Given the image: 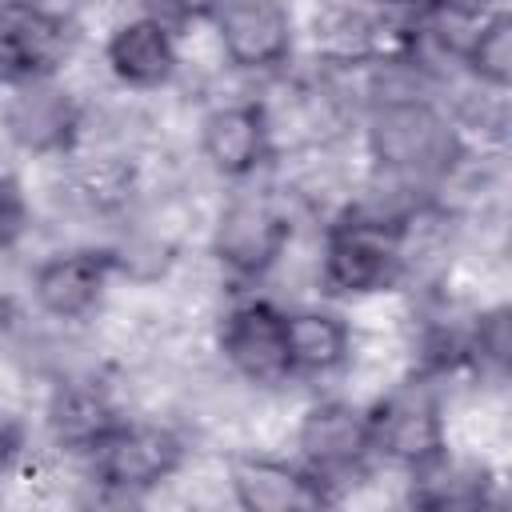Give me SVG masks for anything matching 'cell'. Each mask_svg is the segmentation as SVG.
<instances>
[{
	"label": "cell",
	"mask_w": 512,
	"mask_h": 512,
	"mask_svg": "<svg viewBox=\"0 0 512 512\" xmlns=\"http://www.w3.org/2000/svg\"><path fill=\"white\" fill-rule=\"evenodd\" d=\"M404 276V224L376 208H344L324 228L320 292L328 300H368Z\"/></svg>",
	"instance_id": "obj_1"
},
{
	"label": "cell",
	"mask_w": 512,
	"mask_h": 512,
	"mask_svg": "<svg viewBox=\"0 0 512 512\" xmlns=\"http://www.w3.org/2000/svg\"><path fill=\"white\" fill-rule=\"evenodd\" d=\"M472 360L476 364H492V368H504L508 360V312L496 308L488 316H480L476 332H472V344H468Z\"/></svg>",
	"instance_id": "obj_20"
},
{
	"label": "cell",
	"mask_w": 512,
	"mask_h": 512,
	"mask_svg": "<svg viewBox=\"0 0 512 512\" xmlns=\"http://www.w3.org/2000/svg\"><path fill=\"white\" fill-rule=\"evenodd\" d=\"M364 144L384 176L408 184L444 180L464 156V140L456 124L436 104L416 96H396L376 104L364 128Z\"/></svg>",
	"instance_id": "obj_2"
},
{
	"label": "cell",
	"mask_w": 512,
	"mask_h": 512,
	"mask_svg": "<svg viewBox=\"0 0 512 512\" xmlns=\"http://www.w3.org/2000/svg\"><path fill=\"white\" fill-rule=\"evenodd\" d=\"M408 476H412V504L420 508H476L488 504V488H492L484 468H464L448 460V452Z\"/></svg>",
	"instance_id": "obj_18"
},
{
	"label": "cell",
	"mask_w": 512,
	"mask_h": 512,
	"mask_svg": "<svg viewBox=\"0 0 512 512\" xmlns=\"http://www.w3.org/2000/svg\"><path fill=\"white\" fill-rule=\"evenodd\" d=\"M228 484L232 500L248 512H312L336 504V492L320 476H312L296 456H240L228 468Z\"/></svg>",
	"instance_id": "obj_12"
},
{
	"label": "cell",
	"mask_w": 512,
	"mask_h": 512,
	"mask_svg": "<svg viewBox=\"0 0 512 512\" xmlns=\"http://www.w3.org/2000/svg\"><path fill=\"white\" fill-rule=\"evenodd\" d=\"M72 48V20L52 4L0 0V88L60 76Z\"/></svg>",
	"instance_id": "obj_5"
},
{
	"label": "cell",
	"mask_w": 512,
	"mask_h": 512,
	"mask_svg": "<svg viewBox=\"0 0 512 512\" xmlns=\"http://www.w3.org/2000/svg\"><path fill=\"white\" fill-rule=\"evenodd\" d=\"M104 64H108V72L124 88H132V92H156L180 68L176 36L152 12L132 16V20H124V24H116L108 32V40H104Z\"/></svg>",
	"instance_id": "obj_14"
},
{
	"label": "cell",
	"mask_w": 512,
	"mask_h": 512,
	"mask_svg": "<svg viewBox=\"0 0 512 512\" xmlns=\"http://www.w3.org/2000/svg\"><path fill=\"white\" fill-rule=\"evenodd\" d=\"M0 128H4L8 144L28 156H68L80 144L84 108L56 76L32 80V84H12V88H4Z\"/></svg>",
	"instance_id": "obj_7"
},
{
	"label": "cell",
	"mask_w": 512,
	"mask_h": 512,
	"mask_svg": "<svg viewBox=\"0 0 512 512\" xmlns=\"http://www.w3.org/2000/svg\"><path fill=\"white\" fill-rule=\"evenodd\" d=\"M224 0H152V16H160L168 28L176 24H212Z\"/></svg>",
	"instance_id": "obj_21"
},
{
	"label": "cell",
	"mask_w": 512,
	"mask_h": 512,
	"mask_svg": "<svg viewBox=\"0 0 512 512\" xmlns=\"http://www.w3.org/2000/svg\"><path fill=\"white\" fill-rule=\"evenodd\" d=\"M288 240H292V224L272 200L236 196L228 200V208L212 228V256L232 280L256 284L284 256Z\"/></svg>",
	"instance_id": "obj_9"
},
{
	"label": "cell",
	"mask_w": 512,
	"mask_h": 512,
	"mask_svg": "<svg viewBox=\"0 0 512 512\" xmlns=\"http://www.w3.org/2000/svg\"><path fill=\"white\" fill-rule=\"evenodd\" d=\"M212 28L224 60L240 72H272L296 44V20L284 0H224Z\"/></svg>",
	"instance_id": "obj_11"
},
{
	"label": "cell",
	"mask_w": 512,
	"mask_h": 512,
	"mask_svg": "<svg viewBox=\"0 0 512 512\" xmlns=\"http://www.w3.org/2000/svg\"><path fill=\"white\" fill-rule=\"evenodd\" d=\"M216 348L224 364L256 388H280L296 380L288 352V308L264 296H244L220 316Z\"/></svg>",
	"instance_id": "obj_4"
},
{
	"label": "cell",
	"mask_w": 512,
	"mask_h": 512,
	"mask_svg": "<svg viewBox=\"0 0 512 512\" xmlns=\"http://www.w3.org/2000/svg\"><path fill=\"white\" fill-rule=\"evenodd\" d=\"M120 268L124 260L116 248L84 244L68 252H48L32 268V300L52 320H84L88 312L100 308Z\"/></svg>",
	"instance_id": "obj_10"
},
{
	"label": "cell",
	"mask_w": 512,
	"mask_h": 512,
	"mask_svg": "<svg viewBox=\"0 0 512 512\" xmlns=\"http://www.w3.org/2000/svg\"><path fill=\"white\" fill-rule=\"evenodd\" d=\"M20 452H24V424H20V416L0 408V472L12 468Z\"/></svg>",
	"instance_id": "obj_22"
},
{
	"label": "cell",
	"mask_w": 512,
	"mask_h": 512,
	"mask_svg": "<svg viewBox=\"0 0 512 512\" xmlns=\"http://www.w3.org/2000/svg\"><path fill=\"white\" fill-rule=\"evenodd\" d=\"M296 460L312 476H320L332 492L336 484L360 476L376 460L368 436V408L348 400L312 404L296 424Z\"/></svg>",
	"instance_id": "obj_8"
},
{
	"label": "cell",
	"mask_w": 512,
	"mask_h": 512,
	"mask_svg": "<svg viewBox=\"0 0 512 512\" xmlns=\"http://www.w3.org/2000/svg\"><path fill=\"white\" fill-rule=\"evenodd\" d=\"M372 456L388 460L404 472H416L448 452L440 400L424 384H400L368 408Z\"/></svg>",
	"instance_id": "obj_6"
},
{
	"label": "cell",
	"mask_w": 512,
	"mask_h": 512,
	"mask_svg": "<svg viewBox=\"0 0 512 512\" xmlns=\"http://www.w3.org/2000/svg\"><path fill=\"white\" fill-rule=\"evenodd\" d=\"M288 352L292 376H332L352 356V328L332 308H288Z\"/></svg>",
	"instance_id": "obj_16"
},
{
	"label": "cell",
	"mask_w": 512,
	"mask_h": 512,
	"mask_svg": "<svg viewBox=\"0 0 512 512\" xmlns=\"http://www.w3.org/2000/svg\"><path fill=\"white\" fill-rule=\"evenodd\" d=\"M92 480L112 496H148L164 480H172L184 464V440L156 420H128L120 424L84 456Z\"/></svg>",
	"instance_id": "obj_3"
},
{
	"label": "cell",
	"mask_w": 512,
	"mask_h": 512,
	"mask_svg": "<svg viewBox=\"0 0 512 512\" xmlns=\"http://www.w3.org/2000/svg\"><path fill=\"white\" fill-rule=\"evenodd\" d=\"M44 424L64 452L88 456L120 424V408L96 380H64L48 396Z\"/></svg>",
	"instance_id": "obj_15"
},
{
	"label": "cell",
	"mask_w": 512,
	"mask_h": 512,
	"mask_svg": "<svg viewBox=\"0 0 512 512\" xmlns=\"http://www.w3.org/2000/svg\"><path fill=\"white\" fill-rule=\"evenodd\" d=\"M456 52L472 80L492 92H504L512 84V16L504 8L480 12Z\"/></svg>",
	"instance_id": "obj_17"
},
{
	"label": "cell",
	"mask_w": 512,
	"mask_h": 512,
	"mask_svg": "<svg viewBox=\"0 0 512 512\" xmlns=\"http://www.w3.org/2000/svg\"><path fill=\"white\" fill-rule=\"evenodd\" d=\"M32 224V200L24 184L0 168V252H12Z\"/></svg>",
	"instance_id": "obj_19"
},
{
	"label": "cell",
	"mask_w": 512,
	"mask_h": 512,
	"mask_svg": "<svg viewBox=\"0 0 512 512\" xmlns=\"http://www.w3.org/2000/svg\"><path fill=\"white\" fill-rule=\"evenodd\" d=\"M200 156L224 180L256 176L272 156V120L260 100H232L200 120Z\"/></svg>",
	"instance_id": "obj_13"
}]
</instances>
